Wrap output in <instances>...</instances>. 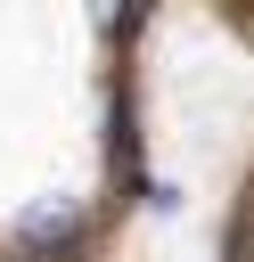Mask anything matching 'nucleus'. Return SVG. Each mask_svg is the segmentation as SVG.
I'll return each mask as SVG.
<instances>
[]
</instances>
